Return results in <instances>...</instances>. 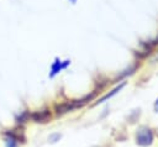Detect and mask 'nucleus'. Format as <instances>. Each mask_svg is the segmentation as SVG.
Returning <instances> with one entry per match:
<instances>
[{"instance_id": "obj_1", "label": "nucleus", "mask_w": 158, "mask_h": 147, "mask_svg": "<svg viewBox=\"0 0 158 147\" xmlns=\"http://www.w3.org/2000/svg\"><path fill=\"white\" fill-rule=\"evenodd\" d=\"M136 140L139 146H149L153 141V132L147 127H142L138 130Z\"/></svg>"}, {"instance_id": "obj_2", "label": "nucleus", "mask_w": 158, "mask_h": 147, "mask_svg": "<svg viewBox=\"0 0 158 147\" xmlns=\"http://www.w3.org/2000/svg\"><path fill=\"white\" fill-rule=\"evenodd\" d=\"M49 117H51V115H49V112H48L47 110L37 111V112L32 114V119H33L36 122H46Z\"/></svg>"}, {"instance_id": "obj_3", "label": "nucleus", "mask_w": 158, "mask_h": 147, "mask_svg": "<svg viewBox=\"0 0 158 147\" xmlns=\"http://www.w3.org/2000/svg\"><path fill=\"white\" fill-rule=\"evenodd\" d=\"M7 136H6V138H5V147H16V145H17V138H16V136L14 135V133H11V132H9V133H6Z\"/></svg>"}, {"instance_id": "obj_4", "label": "nucleus", "mask_w": 158, "mask_h": 147, "mask_svg": "<svg viewBox=\"0 0 158 147\" xmlns=\"http://www.w3.org/2000/svg\"><path fill=\"white\" fill-rule=\"evenodd\" d=\"M122 86H123V83H122V84H121V85H120V86H117V88H116V89H114V90H112V91H111V93H110V94H106V95H105V96H102V98H101V99H100V100H99V103H102V101H105V100H106V99H107V98H110V96H112V95H114V94H115V93H116V91H118V90H120V89H121V88H122Z\"/></svg>"}, {"instance_id": "obj_5", "label": "nucleus", "mask_w": 158, "mask_h": 147, "mask_svg": "<svg viewBox=\"0 0 158 147\" xmlns=\"http://www.w3.org/2000/svg\"><path fill=\"white\" fill-rule=\"evenodd\" d=\"M59 137H60L59 135H53V136H51V137H49V141H51V142H56V140H57V138H59Z\"/></svg>"}, {"instance_id": "obj_6", "label": "nucleus", "mask_w": 158, "mask_h": 147, "mask_svg": "<svg viewBox=\"0 0 158 147\" xmlns=\"http://www.w3.org/2000/svg\"><path fill=\"white\" fill-rule=\"evenodd\" d=\"M154 109L158 111V99H157V101H156V104H154Z\"/></svg>"}]
</instances>
